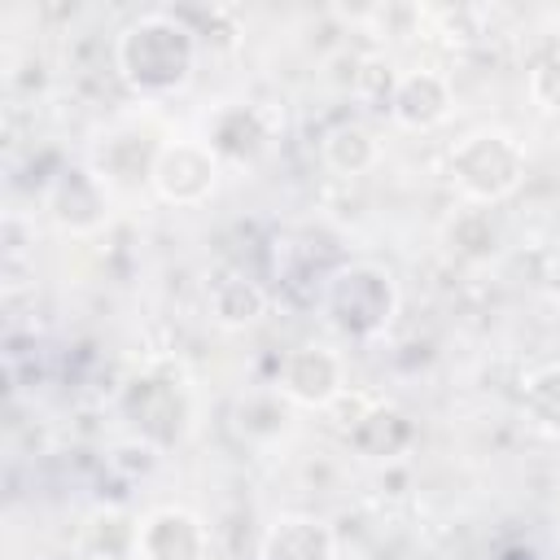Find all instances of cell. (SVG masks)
<instances>
[{
	"label": "cell",
	"instance_id": "1",
	"mask_svg": "<svg viewBox=\"0 0 560 560\" xmlns=\"http://www.w3.org/2000/svg\"><path fill=\"white\" fill-rule=\"evenodd\" d=\"M114 66L140 96H171L197 70V31L175 13H144L118 31Z\"/></svg>",
	"mask_w": 560,
	"mask_h": 560
},
{
	"label": "cell",
	"instance_id": "2",
	"mask_svg": "<svg viewBox=\"0 0 560 560\" xmlns=\"http://www.w3.org/2000/svg\"><path fill=\"white\" fill-rule=\"evenodd\" d=\"M324 311L337 332L354 341H372L394 324V311H398L394 276L376 262H346L324 284Z\"/></svg>",
	"mask_w": 560,
	"mask_h": 560
},
{
	"label": "cell",
	"instance_id": "3",
	"mask_svg": "<svg viewBox=\"0 0 560 560\" xmlns=\"http://www.w3.org/2000/svg\"><path fill=\"white\" fill-rule=\"evenodd\" d=\"M451 175L472 206L508 201L525 184V149L503 131H477L451 153Z\"/></svg>",
	"mask_w": 560,
	"mask_h": 560
},
{
	"label": "cell",
	"instance_id": "4",
	"mask_svg": "<svg viewBox=\"0 0 560 560\" xmlns=\"http://www.w3.org/2000/svg\"><path fill=\"white\" fill-rule=\"evenodd\" d=\"M122 416L149 451H166V446L184 442L188 420H192V402L175 376L144 372L122 389Z\"/></svg>",
	"mask_w": 560,
	"mask_h": 560
},
{
	"label": "cell",
	"instance_id": "5",
	"mask_svg": "<svg viewBox=\"0 0 560 560\" xmlns=\"http://www.w3.org/2000/svg\"><path fill=\"white\" fill-rule=\"evenodd\" d=\"M149 184L171 206H201L219 184V158H214L210 144H192V140L162 144L153 153Z\"/></svg>",
	"mask_w": 560,
	"mask_h": 560
},
{
	"label": "cell",
	"instance_id": "6",
	"mask_svg": "<svg viewBox=\"0 0 560 560\" xmlns=\"http://www.w3.org/2000/svg\"><path fill=\"white\" fill-rule=\"evenodd\" d=\"M48 214L57 219L61 232H74V236L96 232L109 214V192H105L101 175H92L83 166H66L48 184Z\"/></svg>",
	"mask_w": 560,
	"mask_h": 560
},
{
	"label": "cell",
	"instance_id": "7",
	"mask_svg": "<svg viewBox=\"0 0 560 560\" xmlns=\"http://www.w3.org/2000/svg\"><path fill=\"white\" fill-rule=\"evenodd\" d=\"M346 389L341 359L324 346H298L280 363V394L302 407H328Z\"/></svg>",
	"mask_w": 560,
	"mask_h": 560
},
{
	"label": "cell",
	"instance_id": "8",
	"mask_svg": "<svg viewBox=\"0 0 560 560\" xmlns=\"http://www.w3.org/2000/svg\"><path fill=\"white\" fill-rule=\"evenodd\" d=\"M206 525L188 508H158L140 521V560H206Z\"/></svg>",
	"mask_w": 560,
	"mask_h": 560
},
{
	"label": "cell",
	"instance_id": "9",
	"mask_svg": "<svg viewBox=\"0 0 560 560\" xmlns=\"http://www.w3.org/2000/svg\"><path fill=\"white\" fill-rule=\"evenodd\" d=\"M271 140V127L258 105H223L206 122V144L223 162H254Z\"/></svg>",
	"mask_w": 560,
	"mask_h": 560
},
{
	"label": "cell",
	"instance_id": "10",
	"mask_svg": "<svg viewBox=\"0 0 560 560\" xmlns=\"http://www.w3.org/2000/svg\"><path fill=\"white\" fill-rule=\"evenodd\" d=\"M389 114H394L402 127H411V131H429V127H438V122L451 114V83H446L438 70L398 74Z\"/></svg>",
	"mask_w": 560,
	"mask_h": 560
},
{
	"label": "cell",
	"instance_id": "11",
	"mask_svg": "<svg viewBox=\"0 0 560 560\" xmlns=\"http://www.w3.org/2000/svg\"><path fill=\"white\" fill-rule=\"evenodd\" d=\"M206 306L223 328H245L267 315V289L249 271L228 267L206 284Z\"/></svg>",
	"mask_w": 560,
	"mask_h": 560
},
{
	"label": "cell",
	"instance_id": "12",
	"mask_svg": "<svg viewBox=\"0 0 560 560\" xmlns=\"http://www.w3.org/2000/svg\"><path fill=\"white\" fill-rule=\"evenodd\" d=\"M337 538L315 516H280L262 538V560H332Z\"/></svg>",
	"mask_w": 560,
	"mask_h": 560
},
{
	"label": "cell",
	"instance_id": "13",
	"mask_svg": "<svg viewBox=\"0 0 560 560\" xmlns=\"http://www.w3.org/2000/svg\"><path fill=\"white\" fill-rule=\"evenodd\" d=\"M79 547L88 560H140V521L122 508H96Z\"/></svg>",
	"mask_w": 560,
	"mask_h": 560
},
{
	"label": "cell",
	"instance_id": "14",
	"mask_svg": "<svg viewBox=\"0 0 560 560\" xmlns=\"http://www.w3.org/2000/svg\"><path fill=\"white\" fill-rule=\"evenodd\" d=\"M446 249L459 254L464 262H490L503 249V228L490 214V206H464L451 223H446Z\"/></svg>",
	"mask_w": 560,
	"mask_h": 560
},
{
	"label": "cell",
	"instance_id": "15",
	"mask_svg": "<svg viewBox=\"0 0 560 560\" xmlns=\"http://www.w3.org/2000/svg\"><path fill=\"white\" fill-rule=\"evenodd\" d=\"M350 442H354L368 459H394V455H402V451L411 446V420H407L398 407L376 402V407L363 416V424L350 433Z\"/></svg>",
	"mask_w": 560,
	"mask_h": 560
},
{
	"label": "cell",
	"instance_id": "16",
	"mask_svg": "<svg viewBox=\"0 0 560 560\" xmlns=\"http://www.w3.org/2000/svg\"><path fill=\"white\" fill-rule=\"evenodd\" d=\"M319 153L337 175H363L376 162V136L363 122H337L319 140Z\"/></svg>",
	"mask_w": 560,
	"mask_h": 560
},
{
	"label": "cell",
	"instance_id": "17",
	"mask_svg": "<svg viewBox=\"0 0 560 560\" xmlns=\"http://www.w3.org/2000/svg\"><path fill=\"white\" fill-rule=\"evenodd\" d=\"M525 416L534 420V429L560 438V363H551L525 381Z\"/></svg>",
	"mask_w": 560,
	"mask_h": 560
},
{
	"label": "cell",
	"instance_id": "18",
	"mask_svg": "<svg viewBox=\"0 0 560 560\" xmlns=\"http://www.w3.org/2000/svg\"><path fill=\"white\" fill-rule=\"evenodd\" d=\"M394 88H398V74H394V66L381 61V57H368L363 70L354 74V92H359L363 101H372V105H385V109H389Z\"/></svg>",
	"mask_w": 560,
	"mask_h": 560
},
{
	"label": "cell",
	"instance_id": "19",
	"mask_svg": "<svg viewBox=\"0 0 560 560\" xmlns=\"http://www.w3.org/2000/svg\"><path fill=\"white\" fill-rule=\"evenodd\" d=\"M529 92L542 109H556L560 114V52H547L542 61H534L529 70Z\"/></svg>",
	"mask_w": 560,
	"mask_h": 560
},
{
	"label": "cell",
	"instance_id": "20",
	"mask_svg": "<svg viewBox=\"0 0 560 560\" xmlns=\"http://www.w3.org/2000/svg\"><path fill=\"white\" fill-rule=\"evenodd\" d=\"M538 284H542L547 293H560V249L542 254V267H538Z\"/></svg>",
	"mask_w": 560,
	"mask_h": 560
}]
</instances>
